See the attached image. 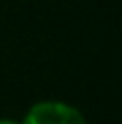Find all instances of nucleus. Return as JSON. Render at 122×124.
Returning a JSON list of instances; mask_svg holds the SVG:
<instances>
[{
    "instance_id": "obj_1",
    "label": "nucleus",
    "mask_w": 122,
    "mask_h": 124,
    "mask_svg": "<svg viewBox=\"0 0 122 124\" xmlns=\"http://www.w3.org/2000/svg\"><path fill=\"white\" fill-rule=\"evenodd\" d=\"M23 124H88L79 110L63 102H39L27 112Z\"/></svg>"
},
{
    "instance_id": "obj_2",
    "label": "nucleus",
    "mask_w": 122,
    "mask_h": 124,
    "mask_svg": "<svg viewBox=\"0 0 122 124\" xmlns=\"http://www.w3.org/2000/svg\"><path fill=\"white\" fill-rule=\"evenodd\" d=\"M0 124H20V122H14V120H8V118H0Z\"/></svg>"
}]
</instances>
